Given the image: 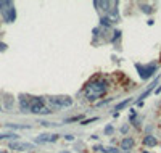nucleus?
<instances>
[{
	"label": "nucleus",
	"instance_id": "obj_1",
	"mask_svg": "<svg viewBox=\"0 0 161 153\" xmlns=\"http://www.w3.org/2000/svg\"><path fill=\"white\" fill-rule=\"evenodd\" d=\"M105 92H106V82L105 81H92L87 84V87L84 90L85 97L90 100L102 97V95H105Z\"/></svg>",
	"mask_w": 161,
	"mask_h": 153
},
{
	"label": "nucleus",
	"instance_id": "obj_2",
	"mask_svg": "<svg viewBox=\"0 0 161 153\" xmlns=\"http://www.w3.org/2000/svg\"><path fill=\"white\" fill-rule=\"evenodd\" d=\"M29 111H31V113H36V115H48V113H52L48 106L44 103V100L39 98V97H36V98L31 100Z\"/></svg>",
	"mask_w": 161,
	"mask_h": 153
},
{
	"label": "nucleus",
	"instance_id": "obj_3",
	"mask_svg": "<svg viewBox=\"0 0 161 153\" xmlns=\"http://www.w3.org/2000/svg\"><path fill=\"white\" fill-rule=\"evenodd\" d=\"M137 71H139V74L142 79H148L150 76L155 74V71L158 69L156 65H135Z\"/></svg>",
	"mask_w": 161,
	"mask_h": 153
},
{
	"label": "nucleus",
	"instance_id": "obj_4",
	"mask_svg": "<svg viewBox=\"0 0 161 153\" xmlns=\"http://www.w3.org/2000/svg\"><path fill=\"white\" fill-rule=\"evenodd\" d=\"M50 105H55V106H71L73 105V98L70 97H50L48 98Z\"/></svg>",
	"mask_w": 161,
	"mask_h": 153
},
{
	"label": "nucleus",
	"instance_id": "obj_5",
	"mask_svg": "<svg viewBox=\"0 0 161 153\" xmlns=\"http://www.w3.org/2000/svg\"><path fill=\"white\" fill-rule=\"evenodd\" d=\"M3 18H5V21L7 23H13L15 21V18H16V11H15V8L10 7L8 8H5V11H3Z\"/></svg>",
	"mask_w": 161,
	"mask_h": 153
},
{
	"label": "nucleus",
	"instance_id": "obj_6",
	"mask_svg": "<svg viewBox=\"0 0 161 153\" xmlns=\"http://www.w3.org/2000/svg\"><path fill=\"white\" fill-rule=\"evenodd\" d=\"M60 135H56V134H53V135H47V134H42V135H39V137L36 139V144H44V142H55L56 139H58Z\"/></svg>",
	"mask_w": 161,
	"mask_h": 153
},
{
	"label": "nucleus",
	"instance_id": "obj_7",
	"mask_svg": "<svg viewBox=\"0 0 161 153\" xmlns=\"http://www.w3.org/2000/svg\"><path fill=\"white\" fill-rule=\"evenodd\" d=\"M10 148L11 150H29V148H32V145L31 144H21V142H11L10 144Z\"/></svg>",
	"mask_w": 161,
	"mask_h": 153
},
{
	"label": "nucleus",
	"instance_id": "obj_8",
	"mask_svg": "<svg viewBox=\"0 0 161 153\" xmlns=\"http://www.w3.org/2000/svg\"><path fill=\"white\" fill-rule=\"evenodd\" d=\"M121 147H123V150H131L132 147H134V139H131V137H126L124 140H123V144H121Z\"/></svg>",
	"mask_w": 161,
	"mask_h": 153
},
{
	"label": "nucleus",
	"instance_id": "obj_9",
	"mask_svg": "<svg viewBox=\"0 0 161 153\" xmlns=\"http://www.w3.org/2000/svg\"><path fill=\"white\" fill-rule=\"evenodd\" d=\"M143 144H145L147 147H155L156 145V139H155L153 135H147V137L143 139Z\"/></svg>",
	"mask_w": 161,
	"mask_h": 153
},
{
	"label": "nucleus",
	"instance_id": "obj_10",
	"mask_svg": "<svg viewBox=\"0 0 161 153\" xmlns=\"http://www.w3.org/2000/svg\"><path fill=\"white\" fill-rule=\"evenodd\" d=\"M95 150H100V151H105V153H118V150L113 148V147H102V145H97Z\"/></svg>",
	"mask_w": 161,
	"mask_h": 153
},
{
	"label": "nucleus",
	"instance_id": "obj_11",
	"mask_svg": "<svg viewBox=\"0 0 161 153\" xmlns=\"http://www.w3.org/2000/svg\"><path fill=\"white\" fill-rule=\"evenodd\" d=\"M20 105H21V108L24 110V111H27V110H29V106H31V103L27 101L26 97H21V98H20Z\"/></svg>",
	"mask_w": 161,
	"mask_h": 153
},
{
	"label": "nucleus",
	"instance_id": "obj_12",
	"mask_svg": "<svg viewBox=\"0 0 161 153\" xmlns=\"http://www.w3.org/2000/svg\"><path fill=\"white\" fill-rule=\"evenodd\" d=\"M94 5L97 8L100 7V10H105L106 7H110V2H94Z\"/></svg>",
	"mask_w": 161,
	"mask_h": 153
},
{
	"label": "nucleus",
	"instance_id": "obj_13",
	"mask_svg": "<svg viewBox=\"0 0 161 153\" xmlns=\"http://www.w3.org/2000/svg\"><path fill=\"white\" fill-rule=\"evenodd\" d=\"M16 137H18L16 134H2L0 135V140L2 139H16Z\"/></svg>",
	"mask_w": 161,
	"mask_h": 153
},
{
	"label": "nucleus",
	"instance_id": "obj_14",
	"mask_svg": "<svg viewBox=\"0 0 161 153\" xmlns=\"http://www.w3.org/2000/svg\"><path fill=\"white\" fill-rule=\"evenodd\" d=\"M111 24V20L108 18V16H103L102 18V26H110Z\"/></svg>",
	"mask_w": 161,
	"mask_h": 153
},
{
	"label": "nucleus",
	"instance_id": "obj_15",
	"mask_svg": "<svg viewBox=\"0 0 161 153\" xmlns=\"http://www.w3.org/2000/svg\"><path fill=\"white\" fill-rule=\"evenodd\" d=\"M129 101H131V100H124V101H123V103H119V105L116 106V110H121V108H124V106H126V105H127V103H129Z\"/></svg>",
	"mask_w": 161,
	"mask_h": 153
},
{
	"label": "nucleus",
	"instance_id": "obj_16",
	"mask_svg": "<svg viewBox=\"0 0 161 153\" xmlns=\"http://www.w3.org/2000/svg\"><path fill=\"white\" fill-rule=\"evenodd\" d=\"M142 8H143V11H145V13H150V11H152V8L148 7V5H143Z\"/></svg>",
	"mask_w": 161,
	"mask_h": 153
},
{
	"label": "nucleus",
	"instance_id": "obj_17",
	"mask_svg": "<svg viewBox=\"0 0 161 153\" xmlns=\"http://www.w3.org/2000/svg\"><path fill=\"white\" fill-rule=\"evenodd\" d=\"M105 132H106V134H110V132H113V127H111V126H106V129H105Z\"/></svg>",
	"mask_w": 161,
	"mask_h": 153
},
{
	"label": "nucleus",
	"instance_id": "obj_18",
	"mask_svg": "<svg viewBox=\"0 0 161 153\" xmlns=\"http://www.w3.org/2000/svg\"><path fill=\"white\" fill-rule=\"evenodd\" d=\"M5 48H7V45H5V44H0V50H5Z\"/></svg>",
	"mask_w": 161,
	"mask_h": 153
},
{
	"label": "nucleus",
	"instance_id": "obj_19",
	"mask_svg": "<svg viewBox=\"0 0 161 153\" xmlns=\"http://www.w3.org/2000/svg\"><path fill=\"white\" fill-rule=\"evenodd\" d=\"M0 153H8V151H5V150H2V151H0Z\"/></svg>",
	"mask_w": 161,
	"mask_h": 153
},
{
	"label": "nucleus",
	"instance_id": "obj_20",
	"mask_svg": "<svg viewBox=\"0 0 161 153\" xmlns=\"http://www.w3.org/2000/svg\"><path fill=\"white\" fill-rule=\"evenodd\" d=\"M142 153H148V151H142Z\"/></svg>",
	"mask_w": 161,
	"mask_h": 153
},
{
	"label": "nucleus",
	"instance_id": "obj_21",
	"mask_svg": "<svg viewBox=\"0 0 161 153\" xmlns=\"http://www.w3.org/2000/svg\"><path fill=\"white\" fill-rule=\"evenodd\" d=\"M63 153H68V151H63Z\"/></svg>",
	"mask_w": 161,
	"mask_h": 153
}]
</instances>
